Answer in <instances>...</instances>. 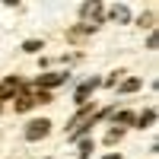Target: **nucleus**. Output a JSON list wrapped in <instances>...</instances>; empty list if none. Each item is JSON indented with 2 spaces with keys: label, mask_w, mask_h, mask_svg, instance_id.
<instances>
[{
  "label": "nucleus",
  "mask_w": 159,
  "mask_h": 159,
  "mask_svg": "<svg viewBox=\"0 0 159 159\" xmlns=\"http://www.w3.org/2000/svg\"><path fill=\"white\" fill-rule=\"evenodd\" d=\"M80 16H83V29H96V25L102 22V3L99 0H89V3H83L80 7Z\"/></svg>",
  "instance_id": "f257e3e1"
},
{
  "label": "nucleus",
  "mask_w": 159,
  "mask_h": 159,
  "mask_svg": "<svg viewBox=\"0 0 159 159\" xmlns=\"http://www.w3.org/2000/svg\"><path fill=\"white\" fill-rule=\"evenodd\" d=\"M48 130H51V121L35 118V121L25 124V140H42V137H48Z\"/></svg>",
  "instance_id": "f03ea898"
},
{
  "label": "nucleus",
  "mask_w": 159,
  "mask_h": 159,
  "mask_svg": "<svg viewBox=\"0 0 159 159\" xmlns=\"http://www.w3.org/2000/svg\"><path fill=\"white\" fill-rule=\"evenodd\" d=\"M64 80H67V73H45L38 76V86H61Z\"/></svg>",
  "instance_id": "7ed1b4c3"
},
{
  "label": "nucleus",
  "mask_w": 159,
  "mask_h": 159,
  "mask_svg": "<svg viewBox=\"0 0 159 159\" xmlns=\"http://www.w3.org/2000/svg\"><path fill=\"white\" fill-rule=\"evenodd\" d=\"M16 89H22V83H19V80H16V76H10V80H7V83H3V86H0V96H3V99H7V96H13V92H16Z\"/></svg>",
  "instance_id": "20e7f679"
},
{
  "label": "nucleus",
  "mask_w": 159,
  "mask_h": 159,
  "mask_svg": "<svg viewBox=\"0 0 159 159\" xmlns=\"http://www.w3.org/2000/svg\"><path fill=\"white\" fill-rule=\"evenodd\" d=\"M96 86H99V80H89V83H83V86H80V89H76V102H80V105H83V102H86V96H89V92H92V89H96Z\"/></svg>",
  "instance_id": "39448f33"
},
{
  "label": "nucleus",
  "mask_w": 159,
  "mask_h": 159,
  "mask_svg": "<svg viewBox=\"0 0 159 159\" xmlns=\"http://www.w3.org/2000/svg\"><path fill=\"white\" fill-rule=\"evenodd\" d=\"M108 16H111L115 22H127V19H130V10H127V7H111Z\"/></svg>",
  "instance_id": "423d86ee"
},
{
  "label": "nucleus",
  "mask_w": 159,
  "mask_h": 159,
  "mask_svg": "<svg viewBox=\"0 0 159 159\" xmlns=\"http://www.w3.org/2000/svg\"><path fill=\"white\" fill-rule=\"evenodd\" d=\"M92 150H96V143H92V140H80V159H89Z\"/></svg>",
  "instance_id": "0eeeda50"
},
{
  "label": "nucleus",
  "mask_w": 159,
  "mask_h": 159,
  "mask_svg": "<svg viewBox=\"0 0 159 159\" xmlns=\"http://www.w3.org/2000/svg\"><path fill=\"white\" fill-rule=\"evenodd\" d=\"M153 121H156V111H153V108H150V111H143V115L137 118V124H140V127H150Z\"/></svg>",
  "instance_id": "6e6552de"
},
{
  "label": "nucleus",
  "mask_w": 159,
  "mask_h": 159,
  "mask_svg": "<svg viewBox=\"0 0 159 159\" xmlns=\"http://www.w3.org/2000/svg\"><path fill=\"white\" fill-rule=\"evenodd\" d=\"M134 89H140V80H124V83L118 86V92H134Z\"/></svg>",
  "instance_id": "1a4fd4ad"
},
{
  "label": "nucleus",
  "mask_w": 159,
  "mask_h": 159,
  "mask_svg": "<svg viewBox=\"0 0 159 159\" xmlns=\"http://www.w3.org/2000/svg\"><path fill=\"white\" fill-rule=\"evenodd\" d=\"M115 121H121V124H134V115H130V111H118Z\"/></svg>",
  "instance_id": "9d476101"
},
{
  "label": "nucleus",
  "mask_w": 159,
  "mask_h": 159,
  "mask_svg": "<svg viewBox=\"0 0 159 159\" xmlns=\"http://www.w3.org/2000/svg\"><path fill=\"white\" fill-rule=\"evenodd\" d=\"M38 48H42V42H35V38H32V42H25V45H22V51H29V54H35Z\"/></svg>",
  "instance_id": "9b49d317"
},
{
  "label": "nucleus",
  "mask_w": 159,
  "mask_h": 159,
  "mask_svg": "<svg viewBox=\"0 0 159 159\" xmlns=\"http://www.w3.org/2000/svg\"><path fill=\"white\" fill-rule=\"evenodd\" d=\"M105 140H108V143H118V140H121V130H111V134L105 137Z\"/></svg>",
  "instance_id": "f8f14e48"
},
{
  "label": "nucleus",
  "mask_w": 159,
  "mask_h": 159,
  "mask_svg": "<svg viewBox=\"0 0 159 159\" xmlns=\"http://www.w3.org/2000/svg\"><path fill=\"white\" fill-rule=\"evenodd\" d=\"M105 159H121V153H108V156H105Z\"/></svg>",
  "instance_id": "ddd939ff"
}]
</instances>
